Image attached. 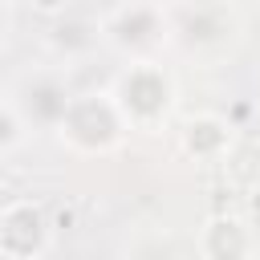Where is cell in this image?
I'll return each mask as SVG.
<instances>
[{"label":"cell","instance_id":"cell-10","mask_svg":"<svg viewBox=\"0 0 260 260\" xmlns=\"http://www.w3.org/2000/svg\"><path fill=\"white\" fill-rule=\"evenodd\" d=\"M28 4H32L41 16H61V12L69 8V0H28Z\"/></svg>","mask_w":260,"mask_h":260},{"label":"cell","instance_id":"cell-4","mask_svg":"<svg viewBox=\"0 0 260 260\" xmlns=\"http://www.w3.org/2000/svg\"><path fill=\"white\" fill-rule=\"evenodd\" d=\"M8 102L28 130H57L73 102V89L61 65H41L16 77V85L8 89Z\"/></svg>","mask_w":260,"mask_h":260},{"label":"cell","instance_id":"cell-3","mask_svg":"<svg viewBox=\"0 0 260 260\" xmlns=\"http://www.w3.org/2000/svg\"><path fill=\"white\" fill-rule=\"evenodd\" d=\"M126 130H130V126L122 122L110 89H106V93H73V102H69V110H65V118H61V126H57L61 142H69V146L81 150V154L114 150Z\"/></svg>","mask_w":260,"mask_h":260},{"label":"cell","instance_id":"cell-8","mask_svg":"<svg viewBox=\"0 0 260 260\" xmlns=\"http://www.w3.org/2000/svg\"><path fill=\"white\" fill-rule=\"evenodd\" d=\"M183 146H187L191 154H199V158H211V154H219V150L228 146V126H223L219 118H211V114L191 118L187 130H183Z\"/></svg>","mask_w":260,"mask_h":260},{"label":"cell","instance_id":"cell-2","mask_svg":"<svg viewBox=\"0 0 260 260\" xmlns=\"http://www.w3.org/2000/svg\"><path fill=\"white\" fill-rule=\"evenodd\" d=\"M171 41V16L162 0H126L102 20V45L130 61H154V53Z\"/></svg>","mask_w":260,"mask_h":260},{"label":"cell","instance_id":"cell-6","mask_svg":"<svg viewBox=\"0 0 260 260\" xmlns=\"http://www.w3.org/2000/svg\"><path fill=\"white\" fill-rule=\"evenodd\" d=\"M102 45V20H81V16H53V32H49V53L53 65L69 69L77 61H85L93 49Z\"/></svg>","mask_w":260,"mask_h":260},{"label":"cell","instance_id":"cell-1","mask_svg":"<svg viewBox=\"0 0 260 260\" xmlns=\"http://www.w3.org/2000/svg\"><path fill=\"white\" fill-rule=\"evenodd\" d=\"M110 98L130 130H154L175 106V81L158 61H130L114 77Z\"/></svg>","mask_w":260,"mask_h":260},{"label":"cell","instance_id":"cell-7","mask_svg":"<svg viewBox=\"0 0 260 260\" xmlns=\"http://www.w3.org/2000/svg\"><path fill=\"white\" fill-rule=\"evenodd\" d=\"M199 248H203V260H248L252 256V232L236 215H215V219H207Z\"/></svg>","mask_w":260,"mask_h":260},{"label":"cell","instance_id":"cell-5","mask_svg":"<svg viewBox=\"0 0 260 260\" xmlns=\"http://www.w3.org/2000/svg\"><path fill=\"white\" fill-rule=\"evenodd\" d=\"M49 244V219L41 203H8L0 211V252L8 260H37Z\"/></svg>","mask_w":260,"mask_h":260},{"label":"cell","instance_id":"cell-11","mask_svg":"<svg viewBox=\"0 0 260 260\" xmlns=\"http://www.w3.org/2000/svg\"><path fill=\"white\" fill-rule=\"evenodd\" d=\"M4 28H8V12H4V0H0V37H4Z\"/></svg>","mask_w":260,"mask_h":260},{"label":"cell","instance_id":"cell-9","mask_svg":"<svg viewBox=\"0 0 260 260\" xmlns=\"http://www.w3.org/2000/svg\"><path fill=\"white\" fill-rule=\"evenodd\" d=\"M24 134H28V126L20 122V114H16V110H12V102L4 98V102H0V154L16 150V146L24 142Z\"/></svg>","mask_w":260,"mask_h":260}]
</instances>
